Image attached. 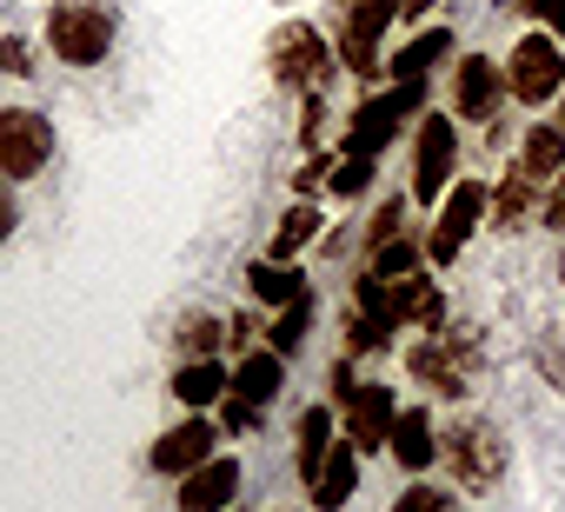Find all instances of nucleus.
Segmentation results:
<instances>
[{
  "mask_svg": "<svg viewBox=\"0 0 565 512\" xmlns=\"http://www.w3.org/2000/svg\"><path fill=\"white\" fill-rule=\"evenodd\" d=\"M239 486H246V466H239L233 452H213V459H200L193 472H180L173 505H180V512H233V505H239Z\"/></svg>",
  "mask_w": 565,
  "mask_h": 512,
  "instance_id": "11",
  "label": "nucleus"
},
{
  "mask_svg": "<svg viewBox=\"0 0 565 512\" xmlns=\"http://www.w3.org/2000/svg\"><path fill=\"white\" fill-rule=\"evenodd\" d=\"M8 186H14V180H0V239H14V226H21V206H14Z\"/></svg>",
  "mask_w": 565,
  "mask_h": 512,
  "instance_id": "40",
  "label": "nucleus"
},
{
  "mask_svg": "<svg viewBox=\"0 0 565 512\" xmlns=\"http://www.w3.org/2000/svg\"><path fill=\"white\" fill-rule=\"evenodd\" d=\"M512 14H525V21L539 28V21H552V14H558V0H512Z\"/></svg>",
  "mask_w": 565,
  "mask_h": 512,
  "instance_id": "41",
  "label": "nucleus"
},
{
  "mask_svg": "<svg viewBox=\"0 0 565 512\" xmlns=\"http://www.w3.org/2000/svg\"><path fill=\"white\" fill-rule=\"evenodd\" d=\"M519 167L545 186L552 173H565V134H558V120H532L525 127V140H519Z\"/></svg>",
  "mask_w": 565,
  "mask_h": 512,
  "instance_id": "25",
  "label": "nucleus"
},
{
  "mask_svg": "<svg viewBox=\"0 0 565 512\" xmlns=\"http://www.w3.org/2000/svg\"><path fill=\"white\" fill-rule=\"evenodd\" d=\"M539 373L565 393V327H545L539 333Z\"/></svg>",
  "mask_w": 565,
  "mask_h": 512,
  "instance_id": "33",
  "label": "nucleus"
},
{
  "mask_svg": "<svg viewBox=\"0 0 565 512\" xmlns=\"http://www.w3.org/2000/svg\"><path fill=\"white\" fill-rule=\"evenodd\" d=\"M246 294L273 313V307H287V300H300V294H313V287H307V274H300L294 260H266V253H259V260L246 267Z\"/></svg>",
  "mask_w": 565,
  "mask_h": 512,
  "instance_id": "24",
  "label": "nucleus"
},
{
  "mask_svg": "<svg viewBox=\"0 0 565 512\" xmlns=\"http://www.w3.org/2000/svg\"><path fill=\"white\" fill-rule=\"evenodd\" d=\"M499 67H505V94H512L519 107H545V100H558V87H565V47H558L552 34H539V28H525L519 47H512Z\"/></svg>",
  "mask_w": 565,
  "mask_h": 512,
  "instance_id": "7",
  "label": "nucleus"
},
{
  "mask_svg": "<svg viewBox=\"0 0 565 512\" xmlns=\"http://www.w3.org/2000/svg\"><path fill=\"white\" fill-rule=\"evenodd\" d=\"M386 320H393V327H413V333H439V327H446V294H439V280H426V267L386 280Z\"/></svg>",
  "mask_w": 565,
  "mask_h": 512,
  "instance_id": "15",
  "label": "nucleus"
},
{
  "mask_svg": "<svg viewBox=\"0 0 565 512\" xmlns=\"http://www.w3.org/2000/svg\"><path fill=\"white\" fill-rule=\"evenodd\" d=\"M226 346V320L220 313H186L180 327H173V353L180 360H213Z\"/></svg>",
  "mask_w": 565,
  "mask_h": 512,
  "instance_id": "27",
  "label": "nucleus"
},
{
  "mask_svg": "<svg viewBox=\"0 0 565 512\" xmlns=\"http://www.w3.org/2000/svg\"><path fill=\"white\" fill-rule=\"evenodd\" d=\"M213 439H220V419L213 413H186L180 426H167L160 439H153V472L160 479H180V472H193L200 459H213Z\"/></svg>",
  "mask_w": 565,
  "mask_h": 512,
  "instance_id": "14",
  "label": "nucleus"
},
{
  "mask_svg": "<svg viewBox=\"0 0 565 512\" xmlns=\"http://www.w3.org/2000/svg\"><path fill=\"white\" fill-rule=\"evenodd\" d=\"M266 67H273L279 87H294V94H327V81L340 74V54H333V41L313 21H279L273 41H266Z\"/></svg>",
  "mask_w": 565,
  "mask_h": 512,
  "instance_id": "3",
  "label": "nucleus"
},
{
  "mask_svg": "<svg viewBox=\"0 0 565 512\" xmlns=\"http://www.w3.org/2000/svg\"><path fill=\"white\" fill-rule=\"evenodd\" d=\"M399 21V0H347V21H340V41H333V54H340V74H353V81H380V41H386V28Z\"/></svg>",
  "mask_w": 565,
  "mask_h": 512,
  "instance_id": "8",
  "label": "nucleus"
},
{
  "mask_svg": "<svg viewBox=\"0 0 565 512\" xmlns=\"http://www.w3.org/2000/svg\"><path fill=\"white\" fill-rule=\"evenodd\" d=\"M393 233H406V200H399V193L373 206V220H366V253H373V246H386Z\"/></svg>",
  "mask_w": 565,
  "mask_h": 512,
  "instance_id": "31",
  "label": "nucleus"
},
{
  "mask_svg": "<svg viewBox=\"0 0 565 512\" xmlns=\"http://www.w3.org/2000/svg\"><path fill=\"white\" fill-rule=\"evenodd\" d=\"M226 386H233V366L213 353V360H180V373H173V399L186 406V413H213L220 399H226Z\"/></svg>",
  "mask_w": 565,
  "mask_h": 512,
  "instance_id": "20",
  "label": "nucleus"
},
{
  "mask_svg": "<svg viewBox=\"0 0 565 512\" xmlns=\"http://www.w3.org/2000/svg\"><path fill=\"white\" fill-rule=\"evenodd\" d=\"M426 114V81H393V87H380V94H366L347 120V147L340 153H386L393 147V134L406 127V120H419Z\"/></svg>",
  "mask_w": 565,
  "mask_h": 512,
  "instance_id": "5",
  "label": "nucleus"
},
{
  "mask_svg": "<svg viewBox=\"0 0 565 512\" xmlns=\"http://www.w3.org/2000/svg\"><path fill=\"white\" fill-rule=\"evenodd\" d=\"M360 492V446L353 439H333L327 459H320V479L307 486L313 512H347V499Z\"/></svg>",
  "mask_w": 565,
  "mask_h": 512,
  "instance_id": "17",
  "label": "nucleus"
},
{
  "mask_svg": "<svg viewBox=\"0 0 565 512\" xmlns=\"http://www.w3.org/2000/svg\"><path fill=\"white\" fill-rule=\"evenodd\" d=\"M320 134H327V94H307V120H300V147L320 153Z\"/></svg>",
  "mask_w": 565,
  "mask_h": 512,
  "instance_id": "36",
  "label": "nucleus"
},
{
  "mask_svg": "<svg viewBox=\"0 0 565 512\" xmlns=\"http://www.w3.org/2000/svg\"><path fill=\"white\" fill-rule=\"evenodd\" d=\"M0 74H14V81L34 74V47H28L21 34H0Z\"/></svg>",
  "mask_w": 565,
  "mask_h": 512,
  "instance_id": "34",
  "label": "nucleus"
},
{
  "mask_svg": "<svg viewBox=\"0 0 565 512\" xmlns=\"http://www.w3.org/2000/svg\"><path fill=\"white\" fill-rule=\"evenodd\" d=\"M307 333H313V294H300V300H287V307H273V320H266V346H273L279 360H294V353L307 346Z\"/></svg>",
  "mask_w": 565,
  "mask_h": 512,
  "instance_id": "26",
  "label": "nucleus"
},
{
  "mask_svg": "<svg viewBox=\"0 0 565 512\" xmlns=\"http://www.w3.org/2000/svg\"><path fill=\"white\" fill-rule=\"evenodd\" d=\"M413 267H426V239H413V233H393L386 246L366 253V274H380V280H399Z\"/></svg>",
  "mask_w": 565,
  "mask_h": 512,
  "instance_id": "28",
  "label": "nucleus"
},
{
  "mask_svg": "<svg viewBox=\"0 0 565 512\" xmlns=\"http://www.w3.org/2000/svg\"><path fill=\"white\" fill-rule=\"evenodd\" d=\"M545 186H552V193H545V206H539V220H545V226H552V233L565 239V173H552Z\"/></svg>",
  "mask_w": 565,
  "mask_h": 512,
  "instance_id": "38",
  "label": "nucleus"
},
{
  "mask_svg": "<svg viewBox=\"0 0 565 512\" xmlns=\"http://www.w3.org/2000/svg\"><path fill=\"white\" fill-rule=\"evenodd\" d=\"M320 233H327L320 200H294V206H287V220H279V226H273V239H266V260H300V253H307Z\"/></svg>",
  "mask_w": 565,
  "mask_h": 512,
  "instance_id": "23",
  "label": "nucleus"
},
{
  "mask_svg": "<svg viewBox=\"0 0 565 512\" xmlns=\"http://www.w3.org/2000/svg\"><path fill=\"white\" fill-rule=\"evenodd\" d=\"M459 180V127H452V114H419V127H413V193L406 200H419V206H439V193Z\"/></svg>",
  "mask_w": 565,
  "mask_h": 512,
  "instance_id": "6",
  "label": "nucleus"
},
{
  "mask_svg": "<svg viewBox=\"0 0 565 512\" xmlns=\"http://www.w3.org/2000/svg\"><path fill=\"white\" fill-rule=\"evenodd\" d=\"M439 466L452 472L459 492H492L512 466V446L499 433V419L486 413H459L452 426H439Z\"/></svg>",
  "mask_w": 565,
  "mask_h": 512,
  "instance_id": "1",
  "label": "nucleus"
},
{
  "mask_svg": "<svg viewBox=\"0 0 565 512\" xmlns=\"http://www.w3.org/2000/svg\"><path fill=\"white\" fill-rule=\"evenodd\" d=\"M393 320H380V313H360L353 307V320H347V360H366V353H393Z\"/></svg>",
  "mask_w": 565,
  "mask_h": 512,
  "instance_id": "29",
  "label": "nucleus"
},
{
  "mask_svg": "<svg viewBox=\"0 0 565 512\" xmlns=\"http://www.w3.org/2000/svg\"><path fill=\"white\" fill-rule=\"evenodd\" d=\"M333 439H340V413H333L327 399H313V406L300 413V433H294V472H300V486L320 479V459H327Z\"/></svg>",
  "mask_w": 565,
  "mask_h": 512,
  "instance_id": "22",
  "label": "nucleus"
},
{
  "mask_svg": "<svg viewBox=\"0 0 565 512\" xmlns=\"http://www.w3.org/2000/svg\"><path fill=\"white\" fill-rule=\"evenodd\" d=\"M492 8H512V0H492Z\"/></svg>",
  "mask_w": 565,
  "mask_h": 512,
  "instance_id": "45",
  "label": "nucleus"
},
{
  "mask_svg": "<svg viewBox=\"0 0 565 512\" xmlns=\"http://www.w3.org/2000/svg\"><path fill=\"white\" fill-rule=\"evenodd\" d=\"M558 134H565V87H558Z\"/></svg>",
  "mask_w": 565,
  "mask_h": 512,
  "instance_id": "43",
  "label": "nucleus"
},
{
  "mask_svg": "<svg viewBox=\"0 0 565 512\" xmlns=\"http://www.w3.org/2000/svg\"><path fill=\"white\" fill-rule=\"evenodd\" d=\"M539 206H545V200H539V180H532L525 167H512V173L492 186V200H486V226H492V233H525Z\"/></svg>",
  "mask_w": 565,
  "mask_h": 512,
  "instance_id": "19",
  "label": "nucleus"
},
{
  "mask_svg": "<svg viewBox=\"0 0 565 512\" xmlns=\"http://www.w3.org/2000/svg\"><path fill=\"white\" fill-rule=\"evenodd\" d=\"M54 160V120L34 107H0V180H41Z\"/></svg>",
  "mask_w": 565,
  "mask_h": 512,
  "instance_id": "10",
  "label": "nucleus"
},
{
  "mask_svg": "<svg viewBox=\"0 0 565 512\" xmlns=\"http://www.w3.org/2000/svg\"><path fill=\"white\" fill-rule=\"evenodd\" d=\"M327 173H333V153H307V167L294 173V193H300V200H313V193L327 186Z\"/></svg>",
  "mask_w": 565,
  "mask_h": 512,
  "instance_id": "35",
  "label": "nucleus"
},
{
  "mask_svg": "<svg viewBox=\"0 0 565 512\" xmlns=\"http://www.w3.org/2000/svg\"><path fill=\"white\" fill-rule=\"evenodd\" d=\"M479 366H486V346H479L472 327H439V333H426V340L406 346V373L433 399H466L472 380H479Z\"/></svg>",
  "mask_w": 565,
  "mask_h": 512,
  "instance_id": "2",
  "label": "nucleus"
},
{
  "mask_svg": "<svg viewBox=\"0 0 565 512\" xmlns=\"http://www.w3.org/2000/svg\"><path fill=\"white\" fill-rule=\"evenodd\" d=\"M373 167H380V153H340V160H333V173H327V193L360 200V193L373 186Z\"/></svg>",
  "mask_w": 565,
  "mask_h": 512,
  "instance_id": "30",
  "label": "nucleus"
},
{
  "mask_svg": "<svg viewBox=\"0 0 565 512\" xmlns=\"http://www.w3.org/2000/svg\"><path fill=\"white\" fill-rule=\"evenodd\" d=\"M386 452L419 479V472L439 459V426H433V413H426V406H399V413H393V433H386Z\"/></svg>",
  "mask_w": 565,
  "mask_h": 512,
  "instance_id": "16",
  "label": "nucleus"
},
{
  "mask_svg": "<svg viewBox=\"0 0 565 512\" xmlns=\"http://www.w3.org/2000/svg\"><path fill=\"white\" fill-rule=\"evenodd\" d=\"M226 393L266 413V406H273L279 393H287V360H279V353H273V346L259 340L253 353H239V366H233V386H226Z\"/></svg>",
  "mask_w": 565,
  "mask_h": 512,
  "instance_id": "18",
  "label": "nucleus"
},
{
  "mask_svg": "<svg viewBox=\"0 0 565 512\" xmlns=\"http://www.w3.org/2000/svg\"><path fill=\"white\" fill-rule=\"evenodd\" d=\"M512 94H505V67L492 61V54H466L459 67H452V120H492L499 107H505Z\"/></svg>",
  "mask_w": 565,
  "mask_h": 512,
  "instance_id": "12",
  "label": "nucleus"
},
{
  "mask_svg": "<svg viewBox=\"0 0 565 512\" xmlns=\"http://www.w3.org/2000/svg\"><path fill=\"white\" fill-rule=\"evenodd\" d=\"M114 34H120V21L107 0H54V14H47V47L67 67H100Z\"/></svg>",
  "mask_w": 565,
  "mask_h": 512,
  "instance_id": "4",
  "label": "nucleus"
},
{
  "mask_svg": "<svg viewBox=\"0 0 565 512\" xmlns=\"http://www.w3.org/2000/svg\"><path fill=\"white\" fill-rule=\"evenodd\" d=\"M452 47H459V41H452V28H426V34H413V41H406L380 74H386V81H433V74L452 61Z\"/></svg>",
  "mask_w": 565,
  "mask_h": 512,
  "instance_id": "21",
  "label": "nucleus"
},
{
  "mask_svg": "<svg viewBox=\"0 0 565 512\" xmlns=\"http://www.w3.org/2000/svg\"><path fill=\"white\" fill-rule=\"evenodd\" d=\"M439 8V0H399V21H426Z\"/></svg>",
  "mask_w": 565,
  "mask_h": 512,
  "instance_id": "42",
  "label": "nucleus"
},
{
  "mask_svg": "<svg viewBox=\"0 0 565 512\" xmlns=\"http://www.w3.org/2000/svg\"><path fill=\"white\" fill-rule=\"evenodd\" d=\"M393 413H399V393H393V386H380V380H360V386L347 393V406H340V426H347V439L360 446V459H366V452H386Z\"/></svg>",
  "mask_w": 565,
  "mask_h": 512,
  "instance_id": "13",
  "label": "nucleus"
},
{
  "mask_svg": "<svg viewBox=\"0 0 565 512\" xmlns=\"http://www.w3.org/2000/svg\"><path fill=\"white\" fill-rule=\"evenodd\" d=\"M226 346H233V353H253V346H259V327H253L246 313H239V320H226Z\"/></svg>",
  "mask_w": 565,
  "mask_h": 512,
  "instance_id": "39",
  "label": "nucleus"
},
{
  "mask_svg": "<svg viewBox=\"0 0 565 512\" xmlns=\"http://www.w3.org/2000/svg\"><path fill=\"white\" fill-rule=\"evenodd\" d=\"M486 200H492L486 180H452V186L439 193V220L426 226V267H452V260H459L466 239H472L479 220H486Z\"/></svg>",
  "mask_w": 565,
  "mask_h": 512,
  "instance_id": "9",
  "label": "nucleus"
},
{
  "mask_svg": "<svg viewBox=\"0 0 565 512\" xmlns=\"http://www.w3.org/2000/svg\"><path fill=\"white\" fill-rule=\"evenodd\" d=\"M393 512H459V499L439 492V486H426V479H413V486L393 499Z\"/></svg>",
  "mask_w": 565,
  "mask_h": 512,
  "instance_id": "32",
  "label": "nucleus"
},
{
  "mask_svg": "<svg viewBox=\"0 0 565 512\" xmlns=\"http://www.w3.org/2000/svg\"><path fill=\"white\" fill-rule=\"evenodd\" d=\"M213 419H220L226 433H253V419H259V406H246V399H233V393H226V399L213 406Z\"/></svg>",
  "mask_w": 565,
  "mask_h": 512,
  "instance_id": "37",
  "label": "nucleus"
},
{
  "mask_svg": "<svg viewBox=\"0 0 565 512\" xmlns=\"http://www.w3.org/2000/svg\"><path fill=\"white\" fill-rule=\"evenodd\" d=\"M558 280H565V253H558Z\"/></svg>",
  "mask_w": 565,
  "mask_h": 512,
  "instance_id": "44",
  "label": "nucleus"
}]
</instances>
